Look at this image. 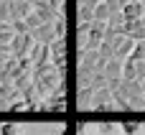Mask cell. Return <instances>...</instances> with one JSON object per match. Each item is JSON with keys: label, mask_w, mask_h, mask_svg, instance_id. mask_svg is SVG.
<instances>
[{"label": "cell", "mask_w": 145, "mask_h": 135, "mask_svg": "<svg viewBox=\"0 0 145 135\" xmlns=\"http://www.w3.org/2000/svg\"><path fill=\"white\" fill-rule=\"evenodd\" d=\"M31 77H33V89H36L41 102H46L48 94H54V89L64 82V77L59 74V69L51 61L46 66H41V69H31Z\"/></svg>", "instance_id": "1"}, {"label": "cell", "mask_w": 145, "mask_h": 135, "mask_svg": "<svg viewBox=\"0 0 145 135\" xmlns=\"http://www.w3.org/2000/svg\"><path fill=\"white\" fill-rule=\"evenodd\" d=\"M87 110H94V112L115 110V105H112V92H110L107 87L94 89V92H92V100H89V105H87Z\"/></svg>", "instance_id": "2"}, {"label": "cell", "mask_w": 145, "mask_h": 135, "mask_svg": "<svg viewBox=\"0 0 145 135\" xmlns=\"http://www.w3.org/2000/svg\"><path fill=\"white\" fill-rule=\"evenodd\" d=\"M36 41H33V36L31 33H13V41H10V56H15V59H23L28 51H31V46H33Z\"/></svg>", "instance_id": "3"}, {"label": "cell", "mask_w": 145, "mask_h": 135, "mask_svg": "<svg viewBox=\"0 0 145 135\" xmlns=\"http://www.w3.org/2000/svg\"><path fill=\"white\" fill-rule=\"evenodd\" d=\"M31 10H33V5H31L28 0H8V13H10V20H23Z\"/></svg>", "instance_id": "4"}, {"label": "cell", "mask_w": 145, "mask_h": 135, "mask_svg": "<svg viewBox=\"0 0 145 135\" xmlns=\"http://www.w3.org/2000/svg\"><path fill=\"white\" fill-rule=\"evenodd\" d=\"M28 33L33 36L36 43H43V46H48L51 41H56V36H54V23H41L38 28H33V31H28Z\"/></svg>", "instance_id": "5"}, {"label": "cell", "mask_w": 145, "mask_h": 135, "mask_svg": "<svg viewBox=\"0 0 145 135\" xmlns=\"http://www.w3.org/2000/svg\"><path fill=\"white\" fill-rule=\"evenodd\" d=\"M102 74H105L107 79H122V61H117V59H107Z\"/></svg>", "instance_id": "6"}, {"label": "cell", "mask_w": 145, "mask_h": 135, "mask_svg": "<svg viewBox=\"0 0 145 135\" xmlns=\"http://www.w3.org/2000/svg\"><path fill=\"white\" fill-rule=\"evenodd\" d=\"M33 13L41 18V23H54L56 20V13L46 5V3H41V5H33Z\"/></svg>", "instance_id": "7"}, {"label": "cell", "mask_w": 145, "mask_h": 135, "mask_svg": "<svg viewBox=\"0 0 145 135\" xmlns=\"http://www.w3.org/2000/svg\"><path fill=\"white\" fill-rule=\"evenodd\" d=\"M133 46H135V41H130V38L125 36V41H122V43H120V46L115 48V56H112V59H117V61H125V59L130 56V51H133Z\"/></svg>", "instance_id": "8"}, {"label": "cell", "mask_w": 145, "mask_h": 135, "mask_svg": "<svg viewBox=\"0 0 145 135\" xmlns=\"http://www.w3.org/2000/svg\"><path fill=\"white\" fill-rule=\"evenodd\" d=\"M94 20V5L79 3V23H92Z\"/></svg>", "instance_id": "9"}, {"label": "cell", "mask_w": 145, "mask_h": 135, "mask_svg": "<svg viewBox=\"0 0 145 135\" xmlns=\"http://www.w3.org/2000/svg\"><path fill=\"white\" fill-rule=\"evenodd\" d=\"M112 13H110V8H107V3L105 0H99L97 5H94V20H102V23H107V18H110Z\"/></svg>", "instance_id": "10"}, {"label": "cell", "mask_w": 145, "mask_h": 135, "mask_svg": "<svg viewBox=\"0 0 145 135\" xmlns=\"http://www.w3.org/2000/svg\"><path fill=\"white\" fill-rule=\"evenodd\" d=\"M89 100H92V89H89V87H79V92H76V102H79L82 110H87Z\"/></svg>", "instance_id": "11"}, {"label": "cell", "mask_w": 145, "mask_h": 135, "mask_svg": "<svg viewBox=\"0 0 145 135\" xmlns=\"http://www.w3.org/2000/svg\"><path fill=\"white\" fill-rule=\"evenodd\" d=\"M120 128H122V133H125V135H135V133H140V128H143V125H140L138 120H122V123H120Z\"/></svg>", "instance_id": "12"}, {"label": "cell", "mask_w": 145, "mask_h": 135, "mask_svg": "<svg viewBox=\"0 0 145 135\" xmlns=\"http://www.w3.org/2000/svg\"><path fill=\"white\" fill-rule=\"evenodd\" d=\"M64 33H66V18L64 15H56V20H54V36L56 38H64Z\"/></svg>", "instance_id": "13"}, {"label": "cell", "mask_w": 145, "mask_h": 135, "mask_svg": "<svg viewBox=\"0 0 145 135\" xmlns=\"http://www.w3.org/2000/svg\"><path fill=\"white\" fill-rule=\"evenodd\" d=\"M23 23H25V28H28V31H33V28H38V26H41V18H38V15L31 10V13L23 18Z\"/></svg>", "instance_id": "14"}, {"label": "cell", "mask_w": 145, "mask_h": 135, "mask_svg": "<svg viewBox=\"0 0 145 135\" xmlns=\"http://www.w3.org/2000/svg\"><path fill=\"white\" fill-rule=\"evenodd\" d=\"M0 135H23V133H20L13 123H3V125H0Z\"/></svg>", "instance_id": "15"}, {"label": "cell", "mask_w": 145, "mask_h": 135, "mask_svg": "<svg viewBox=\"0 0 145 135\" xmlns=\"http://www.w3.org/2000/svg\"><path fill=\"white\" fill-rule=\"evenodd\" d=\"M46 5H48L56 15H64V0H46Z\"/></svg>", "instance_id": "16"}, {"label": "cell", "mask_w": 145, "mask_h": 135, "mask_svg": "<svg viewBox=\"0 0 145 135\" xmlns=\"http://www.w3.org/2000/svg\"><path fill=\"white\" fill-rule=\"evenodd\" d=\"M99 133L102 135H112V123H99Z\"/></svg>", "instance_id": "17"}, {"label": "cell", "mask_w": 145, "mask_h": 135, "mask_svg": "<svg viewBox=\"0 0 145 135\" xmlns=\"http://www.w3.org/2000/svg\"><path fill=\"white\" fill-rule=\"evenodd\" d=\"M79 3H89V5H97L99 0H79Z\"/></svg>", "instance_id": "18"}]
</instances>
